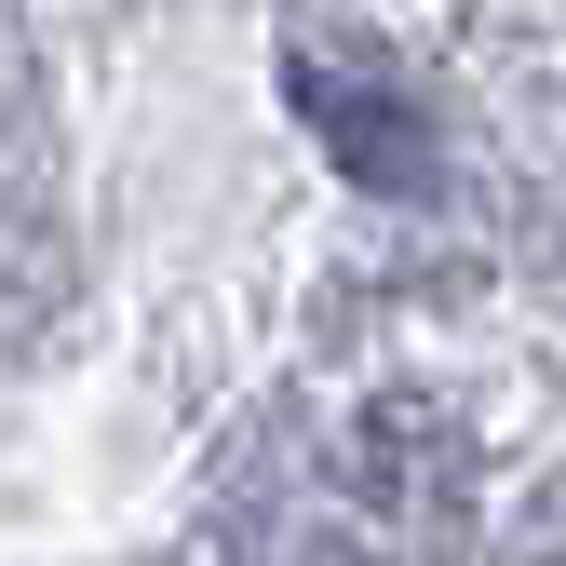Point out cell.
Segmentation results:
<instances>
[{"label": "cell", "instance_id": "1", "mask_svg": "<svg viewBox=\"0 0 566 566\" xmlns=\"http://www.w3.org/2000/svg\"><path fill=\"white\" fill-rule=\"evenodd\" d=\"M297 108L337 135V163L365 176V189H405V176H418V135H405V122H391L365 82H350V67H311V54H297Z\"/></svg>", "mask_w": 566, "mask_h": 566}]
</instances>
